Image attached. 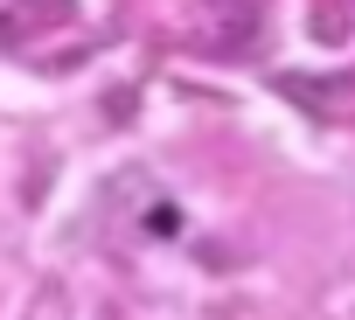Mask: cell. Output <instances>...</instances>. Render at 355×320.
<instances>
[{
  "label": "cell",
  "mask_w": 355,
  "mask_h": 320,
  "mask_svg": "<svg viewBox=\"0 0 355 320\" xmlns=\"http://www.w3.org/2000/svg\"><path fill=\"white\" fill-rule=\"evenodd\" d=\"M63 8H28V0H0V49H28L42 28H63Z\"/></svg>",
  "instance_id": "1"
}]
</instances>
